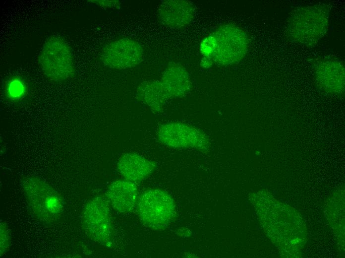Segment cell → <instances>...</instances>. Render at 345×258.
I'll list each match as a JSON object with an SVG mask.
<instances>
[{
    "label": "cell",
    "mask_w": 345,
    "mask_h": 258,
    "mask_svg": "<svg viewBox=\"0 0 345 258\" xmlns=\"http://www.w3.org/2000/svg\"><path fill=\"white\" fill-rule=\"evenodd\" d=\"M194 7L186 0H166L159 7L158 15L165 25L174 28H180L187 25L194 15Z\"/></svg>",
    "instance_id": "obj_10"
},
{
    "label": "cell",
    "mask_w": 345,
    "mask_h": 258,
    "mask_svg": "<svg viewBox=\"0 0 345 258\" xmlns=\"http://www.w3.org/2000/svg\"><path fill=\"white\" fill-rule=\"evenodd\" d=\"M25 92L24 84L20 79L15 78L9 82L7 86V92L11 99L20 98L24 95Z\"/></svg>",
    "instance_id": "obj_14"
},
{
    "label": "cell",
    "mask_w": 345,
    "mask_h": 258,
    "mask_svg": "<svg viewBox=\"0 0 345 258\" xmlns=\"http://www.w3.org/2000/svg\"><path fill=\"white\" fill-rule=\"evenodd\" d=\"M144 51L137 41L127 38L116 39L103 48L101 59L107 66L125 69L136 66L142 61Z\"/></svg>",
    "instance_id": "obj_7"
},
{
    "label": "cell",
    "mask_w": 345,
    "mask_h": 258,
    "mask_svg": "<svg viewBox=\"0 0 345 258\" xmlns=\"http://www.w3.org/2000/svg\"><path fill=\"white\" fill-rule=\"evenodd\" d=\"M316 81L324 92L340 95L345 91V66L343 62L333 58H323L315 62Z\"/></svg>",
    "instance_id": "obj_8"
},
{
    "label": "cell",
    "mask_w": 345,
    "mask_h": 258,
    "mask_svg": "<svg viewBox=\"0 0 345 258\" xmlns=\"http://www.w3.org/2000/svg\"><path fill=\"white\" fill-rule=\"evenodd\" d=\"M101 6L119 8L120 2L118 0H90Z\"/></svg>",
    "instance_id": "obj_16"
},
{
    "label": "cell",
    "mask_w": 345,
    "mask_h": 258,
    "mask_svg": "<svg viewBox=\"0 0 345 258\" xmlns=\"http://www.w3.org/2000/svg\"><path fill=\"white\" fill-rule=\"evenodd\" d=\"M82 225L92 240L105 246H110L112 227L109 207L104 199L97 197L87 202L83 210Z\"/></svg>",
    "instance_id": "obj_6"
},
{
    "label": "cell",
    "mask_w": 345,
    "mask_h": 258,
    "mask_svg": "<svg viewBox=\"0 0 345 258\" xmlns=\"http://www.w3.org/2000/svg\"><path fill=\"white\" fill-rule=\"evenodd\" d=\"M157 137L160 142L167 146L185 148L197 145V131L184 124L170 123L159 128Z\"/></svg>",
    "instance_id": "obj_9"
},
{
    "label": "cell",
    "mask_w": 345,
    "mask_h": 258,
    "mask_svg": "<svg viewBox=\"0 0 345 258\" xmlns=\"http://www.w3.org/2000/svg\"><path fill=\"white\" fill-rule=\"evenodd\" d=\"M137 212L142 222L154 230H162L171 222L175 207L171 197L165 192L149 189L140 195Z\"/></svg>",
    "instance_id": "obj_4"
},
{
    "label": "cell",
    "mask_w": 345,
    "mask_h": 258,
    "mask_svg": "<svg viewBox=\"0 0 345 258\" xmlns=\"http://www.w3.org/2000/svg\"><path fill=\"white\" fill-rule=\"evenodd\" d=\"M0 256L6 253L9 249L10 245V235L9 230L5 223L0 221Z\"/></svg>",
    "instance_id": "obj_15"
},
{
    "label": "cell",
    "mask_w": 345,
    "mask_h": 258,
    "mask_svg": "<svg viewBox=\"0 0 345 258\" xmlns=\"http://www.w3.org/2000/svg\"><path fill=\"white\" fill-rule=\"evenodd\" d=\"M137 188L134 182L127 180H117L109 186L106 196L109 203L119 212L131 211L137 197Z\"/></svg>",
    "instance_id": "obj_11"
},
{
    "label": "cell",
    "mask_w": 345,
    "mask_h": 258,
    "mask_svg": "<svg viewBox=\"0 0 345 258\" xmlns=\"http://www.w3.org/2000/svg\"><path fill=\"white\" fill-rule=\"evenodd\" d=\"M248 43L246 33L240 28L233 24L224 25L215 34V60L223 64L237 63L245 56Z\"/></svg>",
    "instance_id": "obj_5"
},
{
    "label": "cell",
    "mask_w": 345,
    "mask_h": 258,
    "mask_svg": "<svg viewBox=\"0 0 345 258\" xmlns=\"http://www.w3.org/2000/svg\"><path fill=\"white\" fill-rule=\"evenodd\" d=\"M21 186L30 212L39 221L49 224L61 217L63 202L61 195L52 186L36 177H27Z\"/></svg>",
    "instance_id": "obj_2"
},
{
    "label": "cell",
    "mask_w": 345,
    "mask_h": 258,
    "mask_svg": "<svg viewBox=\"0 0 345 258\" xmlns=\"http://www.w3.org/2000/svg\"><path fill=\"white\" fill-rule=\"evenodd\" d=\"M159 82L161 90L167 99L184 95L190 86L187 72L175 64L169 65Z\"/></svg>",
    "instance_id": "obj_13"
},
{
    "label": "cell",
    "mask_w": 345,
    "mask_h": 258,
    "mask_svg": "<svg viewBox=\"0 0 345 258\" xmlns=\"http://www.w3.org/2000/svg\"><path fill=\"white\" fill-rule=\"evenodd\" d=\"M155 164L145 157L134 153H127L119 159L117 168L125 179L132 182L141 181L154 171Z\"/></svg>",
    "instance_id": "obj_12"
},
{
    "label": "cell",
    "mask_w": 345,
    "mask_h": 258,
    "mask_svg": "<svg viewBox=\"0 0 345 258\" xmlns=\"http://www.w3.org/2000/svg\"><path fill=\"white\" fill-rule=\"evenodd\" d=\"M38 61L43 72L51 80L64 81L71 77L74 73L70 48L60 37L52 36L46 41Z\"/></svg>",
    "instance_id": "obj_3"
},
{
    "label": "cell",
    "mask_w": 345,
    "mask_h": 258,
    "mask_svg": "<svg viewBox=\"0 0 345 258\" xmlns=\"http://www.w3.org/2000/svg\"><path fill=\"white\" fill-rule=\"evenodd\" d=\"M330 11V6L323 3L295 8L288 20V38L302 45L314 46L328 31Z\"/></svg>",
    "instance_id": "obj_1"
}]
</instances>
